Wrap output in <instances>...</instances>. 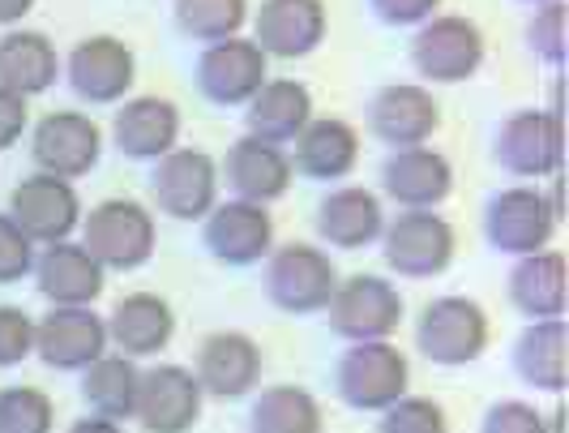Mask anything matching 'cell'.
I'll use <instances>...</instances> for the list:
<instances>
[{
	"label": "cell",
	"instance_id": "4dcf8cb0",
	"mask_svg": "<svg viewBox=\"0 0 569 433\" xmlns=\"http://www.w3.org/2000/svg\"><path fill=\"white\" fill-rule=\"evenodd\" d=\"M60 78L57 43L43 30H9L0 39V87L13 95H43Z\"/></svg>",
	"mask_w": 569,
	"mask_h": 433
},
{
	"label": "cell",
	"instance_id": "5bb4252c",
	"mask_svg": "<svg viewBox=\"0 0 569 433\" xmlns=\"http://www.w3.org/2000/svg\"><path fill=\"white\" fill-rule=\"evenodd\" d=\"M201 382L184 365H150L138 382L133 421L146 433H189L201 416Z\"/></svg>",
	"mask_w": 569,
	"mask_h": 433
},
{
	"label": "cell",
	"instance_id": "9c48e42d",
	"mask_svg": "<svg viewBox=\"0 0 569 433\" xmlns=\"http://www.w3.org/2000/svg\"><path fill=\"white\" fill-rule=\"evenodd\" d=\"M552 232H557V215L548 210V198L540 189L513 185V189H501L488 198L485 236L497 254H510V258L540 254L552 245Z\"/></svg>",
	"mask_w": 569,
	"mask_h": 433
},
{
	"label": "cell",
	"instance_id": "603a6c76",
	"mask_svg": "<svg viewBox=\"0 0 569 433\" xmlns=\"http://www.w3.org/2000/svg\"><path fill=\"white\" fill-rule=\"evenodd\" d=\"M287 159H291V173L309 180H342L360 164V129L342 116H313L296 134V150Z\"/></svg>",
	"mask_w": 569,
	"mask_h": 433
},
{
	"label": "cell",
	"instance_id": "b9f144b4",
	"mask_svg": "<svg viewBox=\"0 0 569 433\" xmlns=\"http://www.w3.org/2000/svg\"><path fill=\"white\" fill-rule=\"evenodd\" d=\"M27 120H30L27 99L0 87V150H9V146L27 134Z\"/></svg>",
	"mask_w": 569,
	"mask_h": 433
},
{
	"label": "cell",
	"instance_id": "ab89813d",
	"mask_svg": "<svg viewBox=\"0 0 569 433\" xmlns=\"http://www.w3.org/2000/svg\"><path fill=\"white\" fill-rule=\"evenodd\" d=\"M480 433H548V425H543V416L531 404H522V400H501V404H492L485 412Z\"/></svg>",
	"mask_w": 569,
	"mask_h": 433
},
{
	"label": "cell",
	"instance_id": "f546056e",
	"mask_svg": "<svg viewBox=\"0 0 569 433\" xmlns=\"http://www.w3.org/2000/svg\"><path fill=\"white\" fill-rule=\"evenodd\" d=\"M513 370L527 386L561 395L569 382V326L566 318L531 322L513 344Z\"/></svg>",
	"mask_w": 569,
	"mask_h": 433
},
{
	"label": "cell",
	"instance_id": "7c38bea8",
	"mask_svg": "<svg viewBox=\"0 0 569 433\" xmlns=\"http://www.w3.org/2000/svg\"><path fill=\"white\" fill-rule=\"evenodd\" d=\"M266 65H270V57L253 39L231 35L219 43H206L198 57V90L219 108H240L266 87V78H270Z\"/></svg>",
	"mask_w": 569,
	"mask_h": 433
},
{
	"label": "cell",
	"instance_id": "f6af8a7d",
	"mask_svg": "<svg viewBox=\"0 0 569 433\" xmlns=\"http://www.w3.org/2000/svg\"><path fill=\"white\" fill-rule=\"evenodd\" d=\"M522 4H548V0H522Z\"/></svg>",
	"mask_w": 569,
	"mask_h": 433
},
{
	"label": "cell",
	"instance_id": "52a82bcc",
	"mask_svg": "<svg viewBox=\"0 0 569 433\" xmlns=\"http://www.w3.org/2000/svg\"><path fill=\"white\" fill-rule=\"evenodd\" d=\"M150 198L168 219H206L219 203V164L198 146H171L154 159Z\"/></svg>",
	"mask_w": 569,
	"mask_h": 433
},
{
	"label": "cell",
	"instance_id": "ba28073f",
	"mask_svg": "<svg viewBox=\"0 0 569 433\" xmlns=\"http://www.w3.org/2000/svg\"><path fill=\"white\" fill-rule=\"evenodd\" d=\"M326 314H330V331L347 344L390 339L402 322V292L381 275H351V279H339Z\"/></svg>",
	"mask_w": 569,
	"mask_h": 433
},
{
	"label": "cell",
	"instance_id": "3957f363",
	"mask_svg": "<svg viewBox=\"0 0 569 433\" xmlns=\"http://www.w3.org/2000/svg\"><path fill=\"white\" fill-rule=\"evenodd\" d=\"M407 386H411V365L390 339L351 344L335 365V391L356 412H381L402 400Z\"/></svg>",
	"mask_w": 569,
	"mask_h": 433
},
{
	"label": "cell",
	"instance_id": "8fae6325",
	"mask_svg": "<svg viewBox=\"0 0 569 433\" xmlns=\"http://www.w3.org/2000/svg\"><path fill=\"white\" fill-rule=\"evenodd\" d=\"M9 215L27 232L34 245H57L69 240L82 224V198L69 180L48 173H30L9 194Z\"/></svg>",
	"mask_w": 569,
	"mask_h": 433
},
{
	"label": "cell",
	"instance_id": "4316f807",
	"mask_svg": "<svg viewBox=\"0 0 569 433\" xmlns=\"http://www.w3.org/2000/svg\"><path fill=\"white\" fill-rule=\"evenodd\" d=\"M116 150L129 159H163L180 142V108L163 95H138L124 99V108L112 120Z\"/></svg>",
	"mask_w": 569,
	"mask_h": 433
},
{
	"label": "cell",
	"instance_id": "d590c367",
	"mask_svg": "<svg viewBox=\"0 0 569 433\" xmlns=\"http://www.w3.org/2000/svg\"><path fill=\"white\" fill-rule=\"evenodd\" d=\"M527 48L548 65H561L569 48V9L566 0H548L536 4L531 22H527Z\"/></svg>",
	"mask_w": 569,
	"mask_h": 433
},
{
	"label": "cell",
	"instance_id": "ac0fdd59",
	"mask_svg": "<svg viewBox=\"0 0 569 433\" xmlns=\"http://www.w3.org/2000/svg\"><path fill=\"white\" fill-rule=\"evenodd\" d=\"M64 78H69V87L78 90V99H86V104H120L133 90L138 60H133V48L124 39L90 35V39H82L69 52Z\"/></svg>",
	"mask_w": 569,
	"mask_h": 433
},
{
	"label": "cell",
	"instance_id": "30bf717a",
	"mask_svg": "<svg viewBox=\"0 0 569 433\" xmlns=\"http://www.w3.org/2000/svg\"><path fill=\"white\" fill-rule=\"evenodd\" d=\"M103 352H108V322L90 305H52L34 322V356L48 370L78 374L86 365H94Z\"/></svg>",
	"mask_w": 569,
	"mask_h": 433
},
{
	"label": "cell",
	"instance_id": "9a60e30c",
	"mask_svg": "<svg viewBox=\"0 0 569 433\" xmlns=\"http://www.w3.org/2000/svg\"><path fill=\"white\" fill-rule=\"evenodd\" d=\"M201 245L223 266H253L274 249V219L257 203H214V210L201 219Z\"/></svg>",
	"mask_w": 569,
	"mask_h": 433
},
{
	"label": "cell",
	"instance_id": "f1b7e54d",
	"mask_svg": "<svg viewBox=\"0 0 569 433\" xmlns=\"http://www.w3.org/2000/svg\"><path fill=\"white\" fill-rule=\"evenodd\" d=\"M313 120V95L296 78H266V87L244 104L249 138L261 142H296V134Z\"/></svg>",
	"mask_w": 569,
	"mask_h": 433
},
{
	"label": "cell",
	"instance_id": "cb8c5ba5",
	"mask_svg": "<svg viewBox=\"0 0 569 433\" xmlns=\"http://www.w3.org/2000/svg\"><path fill=\"white\" fill-rule=\"evenodd\" d=\"M39 292L52 301V305H90L99 292H103V279L108 270L86 254L82 240H57V245H43L34 254V266H30Z\"/></svg>",
	"mask_w": 569,
	"mask_h": 433
},
{
	"label": "cell",
	"instance_id": "e0dca14e",
	"mask_svg": "<svg viewBox=\"0 0 569 433\" xmlns=\"http://www.w3.org/2000/svg\"><path fill=\"white\" fill-rule=\"evenodd\" d=\"M30 155H34L39 173L60 176V180H78V176H86L99 164L103 134L82 112H48L30 134Z\"/></svg>",
	"mask_w": 569,
	"mask_h": 433
},
{
	"label": "cell",
	"instance_id": "ee69618b",
	"mask_svg": "<svg viewBox=\"0 0 569 433\" xmlns=\"http://www.w3.org/2000/svg\"><path fill=\"white\" fill-rule=\"evenodd\" d=\"M30 9H34V0H0V27H9V22H18V18H27Z\"/></svg>",
	"mask_w": 569,
	"mask_h": 433
},
{
	"label": "cell",
	"instance_id": "836d02e7",
	"mask_svg": "<svg viewBox=\"0 0 569 433\" xmlns=\"http://www.w3.org/2000/svg\"><path fill=\"white\" fill-rule=\"evenodd\" d=\"M171 13L189 39L219 43V39L240 35V27L249 22V0H176Z\"/></svg>",
	"mask_w": 569,
	"mask_h": 433
},
{
	"label": "cell",
	"instance_id": "7402d4cb",
	"mask_svg": "<svg viewBox=\"0 0 569 433\" xmlns=\"http://www.w3.org/2000/svg\"><path fill=\"white\" fill-rule=\"evenodd\" d=\"M219 180H228L231 198L270 206L274 198H283L291 185V159L283 146L244 134L240 142L228 146V159L219 164Z\"/></svg>",
	"mask_w": 569,
	"mask_h": 433
},
{
	"label": "cell",
	"instance_id": "e575fe53",
	"mask_svg": "<svg viewBox=\"0 0 569 433\" xmlns=\"http://www.w3.org/2000/svg\"><path fill=\"white\" fill-rule=\"evenodd\" d=\"M57 407L39 386H4L0 391V433H52Z\"/></svg>",
	"mask_w": 569,
	"mask_h": 433
},
{
	"label": "cell",
	"instance_id": "ffe728a7",
	"mask_svg": "<svg viewBox=\"0 0 569 433\" xmlns=\"http://www.w3.org/2000/svg\"><path fill=\"white\" fill-rule=\"evenodd\" d=\"M193 377L201 382L206 395L240 400L261 382V347L244 331H214L201 339Z\"/></svg>",
	"mask_w": 569,
	"mask_h": 433
},
{
	"label": "cell",
	"instance_id": "5b68a950",
	"mask_svg": "<svg viewBox=\"0 0 569 433\" xmlns=\"http://www.w3.org/2000/svg\"><path fill=\"white\" fill-rule=\"evenodd\" d=\"M416 347L432 365H471L488 347V314L471 296H437L420 309L416 322Z\"/></svg>",
	"mask_w": 569,
	"mask_h": 433
},
{
	"label": "cell",
	"instance_id": "44dd1931",
	"mask_svg": "<svg viewBox=\"0 0 569 433\" xmlns=\"http://www.w3.org/2000/svg\"><path fill=\"white\" fill-rule=\"evenodd\" d=\"M326 39V4L321 0H261L253 13V43L266 57H309Z\"/></svg>",
	"mask_w": 569,
	"mask_h": 433
},
{
	"label": "cell",
	"instance_id": "d6986e66",
	"mask_svg": "<svg viewBox=\"0 0 569 433\" xmlns=\"http://www.w3.org/2000/svg\"><path fill=\"white\" fill-rule=\"evenodd\" d=\"M381 189L402 210H437L455 194V168L432 146H402L381 164Z\"/></svg>",
	"mask_w": 569,
	"mask_h": 433
},
{
	"label": "cell",
	"instance_id": "6da1fadb",
	"mask_svg": "<svg viewBox=\"0 0 569 433\" xmlns=\"http://www.w3.org/2000/svg\"><path fill=\"white\" fill-rule=\"evenodd\" d=\"M82 245L86 254L99 262L103 270H138L154 254V215L133 198H108V203L90 206L82 215Z\"/></svg>",
	"mask_w": 569,
	"mask_h": 433
},
{
	"label": "cell",
	"instance_id": "4fadbf2b",
	"mask_svg": "<svg viewBox=\"0 0 569 433\" xmlns=\"http://www.w3.org/2000/svg\"><path fill=\"white\" fill-rule=\"evenodd\" d=\"M369 134L390 150L425 146L441 129V104L420 82H386L369 99Z\"/></svg>",
	"mask_w": 569,
	"mask_h": 433
},
{
	"label": "cell",
	"instance_id": "74e56055",
	"mask_svg": "<svg viewBox=\"0 0 569 433\" xmlns=\"http://www.w3.org/2000/svg\"><path fill=\"white\" fill-rule=\"evenodd\" d=\"M34 240H30L27 232L13 224V215L4 210L0 215V284H18V279H27L30 266H34Z\"/></svg>",
	"mask_w": 569,
	"mask_h": 433
},
{
	"label": "cell",
	"instance_id": "83f0119b",
	"mask_svg": "<svg viewBox=\"0 0 569 433\" xmlns=\"http://www.w3.org/2000/svg\"><path fill=\"white\" fill-rule=\"evenodd\" d=\"M381 228H386L381 198L372 189H365V185L330 189L317 203V232L335 249H365L372 240H381Z\"/></svg>",
	"mask_w": 569,
	"mask_h": 433
},
{
	"label": "cell",
	"instance_id": "f35d334b",
	"mask_svg": "<svg viewBox=\"0 0 569 433\" xmlns=\"http://www.w3.org/2000/svg\"><path fill=\"white\" fill-rule=\"evenodd\" d=\"M34 352V318L18 305H0V370L22 365Z\"/></svg>",
	"mask_w": 569,
	"mask_h": 433
},
{
	"label": "cell",
	"instance_id": "60d3db41",
	"mask_svg": "<svg viewBox=\"0 0 569 433\" xmlns=\"http://www.w3.org/2000/svg\"><path fill=\"white\" fill-rule=\"evenodd\" d=\"M369 9L386 27H420L441 9V0H369Z\"/></svg>",
	"mask_w": 569,
	"mask_h": 433
},
{
	"label": "cell",
	"instance_id": "484cf974",
	"mask_svg": "<svg viewBox=\"0 0 569 433\" xmlns=\"http://www.w3.org/2000/svg\"><path fill=\"white\" fill-rule=\"evenodd\" d=\"M108 344L124 356H159L176 335V314L163 296L154 292H129L116 301V309L108 314Z\"/></svg>",
	"mask_w": 569,
	"mask_h": 433
},
{
	"label": "cell",
	"instance_id": "277c9868",
	"mask_svg": "<svg viewBox=\"0 0 569 433\" xmlns=\"http://www.w3.org/2000/svg\"><path fill=\"white\" fill-rule=\"evenodd\" d=\"M458 249L455 224L437 210H402L399 219H386L381 254L386 266L402 279H437L450 270Z\"/></svg>",
	"mask_w": 569,
	"mask_h": 433
},
{
	"label": "cell",
	"instance_id": "7a4b0ae2",
	"mask_svg": "<svg viewBox=\"0 0 569 433\" xmlns=\"http://www.w3.org/2000/svg\"><path fill=\"white\" fill-rule=\"evenodd\" d=\"M485 30L462 13H432L428 22H420L416 39H411L416 73L425 82H437V87H458V82L476 78L485 65Z\"/></svg>",
	"mask_w": 569,
	"mask_h": 433
},
{
	"label": "cell",
	"instance_id": "d6a6232c",
	"mask_svg": "<svg viewBox=\"0 0 569 433\" xmlns=\"http://www.w3.org/2000/svg\"><path fill=\"white\" fill-rule=\"evenodd\" d=\"M253 433H321V404L305 386H270L249 412Z\"/></svg>",
	"mask_w": 569,
	"mask_h": 433
},
{
	"label": "cell",
	"instance_id": "1f68e13d",
	"mask_svg": "<svg viewBox=\"0 0 569 433\" xmlns=\"http://www.w3.org/2000/svg\"><path fill=\"white\" fill-rule=\"evenodd\" d=\"M138 382H142V365L124 352L116 356H99L94 365L82 370V400L94 416H108V421H129L133 404H138Z\"/></svg>",
	"mask_w": 569,
	"mask_h": 433
},
{
	"label": "cell",
	"instance_id": "2e32d148",
	"mask_svg": "<svg viewBox=\"0 0 569 433\" xmlns=\"http://www.w3.org/2000/svg\"><path fill=\"white\" fill-rule=\"evenodd\" d=\"M561 116L540 112V108H527V112H513L501 129H497V142L492 155L497 164L510 176H527V180H540V176L561 173Z\"/></svg>",
	"mask_w": 569,
	"mask_h": 433
},
{
	"label": "cell",
	"instance_id": "d4e9b609",
	"mask_svg": "<svg viewBox=\"0 0 569 433\" xmlns=\"http://www.w3.org/2000/svg\"><path fill=\"white\" fill-rule=\"evenodd\" d=\"M510 305L531 322L566 318L569 305V270L561 249H540L513 262L510 270Z\"/></svg>",
	"mask_w": 569,
	"mask_h": 433
},
{
	"label": "cell",
	"instance_id": "7bdbcfd3",
	"mask_svg": "<svg viewBox=\"0 0 569 433\" xmlns=\"http://www.w3.org/2000/svg\"><path fill=\"white\" fill-rule=\"evenodd\" d=\"M69 433H124V430H120V421H108V416H94V412H90L82 421H73Z\"/></svg>",
	"mask_w": 569,
	"mask_h": 433
},
{
	"label": "cell",
	"instance_id": "8992f818",
	"mask_svg": "<svg viewBox=\"0 0 569 433\" xmlns=\"http://www.w3.org/2000/svg\"><path fill=\"white\" fill-rule=\"evenodd\" d=\"M339 288V270L317 245L291 240L266 262V296L283 314H321Z\"/></svg>",
	"mask_w": 569,
	"mask_h": 433
},
{
	"label": "cell",
	"instance_id": "8d00e7d4",
	"mask_svg": "<svg viewBox=\"0 0 569 433\" xmlns=\"http://www.w3.org/2000/svg\"><path fill=\"white\" fill-rule=\"evenodd\" d=\"M446 407L425 395H402L390 407H381L377 433H446Z\"/></svg>",
	"mask_w": 569,
	"mask_h": 433
}]
</instances>
